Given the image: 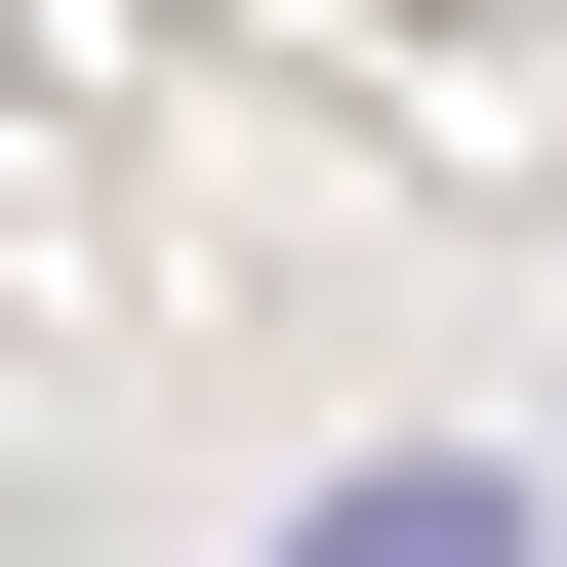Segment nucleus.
Returning <instances> with one entry per match:
<instances>
[{"mask_svg":"<svg viewBox=\"0 0 567 567\" xmlns=\"http://www.w3.org/2000/svg\"><path fill=\"white\" fill-rule=\"evenodd\" d=\"M284 567H567V527H527V446H365V486H324Z\"/></svg>","mask_w":567,"mask_h":567,"instance_id":"obj_1","label":"nucleus"}]
</instances>
